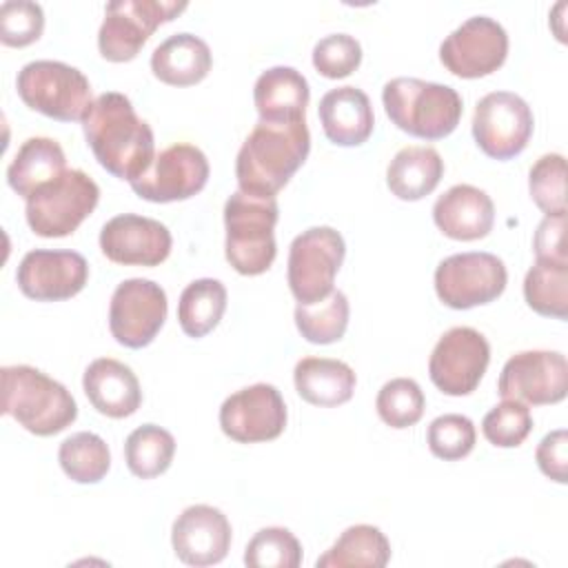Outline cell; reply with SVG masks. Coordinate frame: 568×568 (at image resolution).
<instances>
[{"instance_id":"1","label":"cell","mask_w":568,"mask_h":568,"mask_svg":"<svg viewBox=\"0 0 568 568\" xmlns=\"http://www.w3.org/2000/svg\"><path fill=\"white\" fill-rule=\"evenodd\" d=\"M82 129L100 166L129 184L135 182L155 158L153 131L135 113L124 93L106 91L98 95L82 118Z\"/></svg>"},{"instance_id":"2","label":"cell","mask_w":568,"mask_h":568,"mask_svg":"<svg viewBox=\"0 0 568 568\" xmlns=\"http://www.w3.org/2000/svg\"><path fill=\"white\" fill-rule=\"evenodd\" d=\"M311 135L306 120L264 122L260 120L237 151L235 178L244 193L271 195L288 184L306 162Z\"/></svg>"},{"instance_id":"3","label":"cell","mask_w":568,"mask_h":568,"mask_svg":"<svg viewBox=\"0 0 568 568\" xmlns=\"http://www.w3.org/2000/svg\"><path fill=\"white\" fill-rule=\"evenodd\" d=\"M2 413L13 417L24 430L51 437L71 426L78 417L73 395L42 371L13 364L2 366Z\"/></svg>"},{"instance_id":"4","label":"cell","mask_w":568,"mask_h":568,"mask_svg":"<svg viewBox=\"0 0 568 568\" xmlns=\"http://www.w3.org/2000/svg\"><path fill=\"white\" fill-rule=\"evenodd\" d=\"M384 111L404 133L422 140L450 135L462 118V95L439 82L393 78L382 89Z\"/></svg>"},{"instance_id":"5","label":"cell","mask_w":568,"mask_h":568,"mask_svg":"<svg viewBox=\"0 0 568 568\" xmlns=\"http://www.w3.org/2000/svg\"><path fill=\"white\" fill-rule=\"evenodd\" d=\"M277 200L271 195H253L237 189L226 200L224 253L240 275H262L271 268L277 253Z\"/></svg>"},{"instance_id":"6","label":"cell","mask_w":568,"mask_h":568,"mask_svg":"<svg viewBox=\"0 0 568 568\" xmlns=\"http://www.w3.org/2000/svg\"><path fill=\"white\" fill-rule=\"evenodd\" d=\"M16 89L20 100L58 122L82 120L91 106V84L87 75L58 60H33L18 71Z\"/></svg>"},{"instance_id":"7","label":"cell","mask_w":568,"mask_h":568,"mask_svg":"<svg viewBox=\"0 0 568 568\" xmlns=\"http://www.w3.org/2000/svg\"><path fill=\"white\" fill-rule=\"evenodd\" d=\"M100 189L80 169H67L58 180L27 197V224L40 237L71 235L98 206Z\"/></svg>"},{"instance_id":"8","label":"cell","mask_w":568,"mask_h":568,"mask_svg":"<svg viewBox=\"0 0 568 568\" xmlns=\"http://www.w3.org/2000/svg\"><path fill=\"white\" fill-rule=\"evenodd\" d=\"M344 255V237L333 226H311L291 242L286 280L297 304L320 302L333 291Z\"/></svg>"},{"instance_id":"9","label":"cell","mask_w":568,"mask_h":568,"mask_svg":"<svg viewBox=\"0 0 568 568\" xmlns=\"http://www.w3.org/2000/svg\"><path fill=\"white\" fill-rule=\"evenodd\" d=\"M186 9L175 0H115L104 9L98 31L100 55L109 62L133 60L151 33Z\"/></svg>"},{"instance_id":"10","label":"cell","mask_w":568,"mask_h":568,"mask_svg":"<svg viewBox=\"0 0 568 568\" xmlns=\"http://www.w3.org/2000/svg\"><path fill=\"white\" fill-rule=\"evenodd\" d=\"M508 282L504 262L486 251L455 253L435 268V293L442 304L466 311L497 300Z\"/></svg>"},{"instance_id":"11","label":"cell","mask_w":568,"mask_h":568,"mask_svg":"<svg viewBox=\"0 0 568 568\" xmlns=\"http://www.w3.org/2000/svg\"><path fill=\"white\" fill-rule=\"evenodd\" d=\"M532 111L524 98L513 91L486 93L473 115V138L493 160L519 155L532 135Z\"/></svg>"},{"instance_id":"12","label":"cell","mask_w":568,"mask_h":568,"mask_svg":"<svg viewBox=\"0 0 568 568\" xmlns=\"http://www.w3.org/2000/svg\"><path fill=\"white\" fill-rule=\"evenodd\" d=\"M169 311L166 293L160 284L131 277L115 286L109 304V331L126 348L149 346L164 326Z\"/></svg>"},{"instance_id":"13","label":"cell","mask_w":568,"mask_h":568,"mask_svg":"<svg viewBox=\"0 0 568 568\" xmlns=\"http://www.w3.org/2000/svg\"><path fill=\"white\" fill-rule=\"evenodd\" d=\"M488 362V339L470 326H453L437 339L428 359V375L444 395L462 397L479 386Z\"/></svg>"},{"instance_id":"14","label":"cell","mask_w":568,"mask_h":568,"mask_svg":"<svg viewBox=\"0 0 568 568\" xmlns=\"http://www.w3.org/2000/svg\"><path fill=\"white\" fill-rule=\"evenodd\" d=\"M497 390L526 406L557 404L568 393V364L559 351H521L508 357Z\"/></svg>"},{"instance_id":"15","label":"cell","mask_w":568,"mask_h":568,"mask_svg":"<svg viewBox=\"0 0 568 568\" xmlns=\"http://www.w3.org/2000/svg\"><path fill=\"white\" fill-rule=\"evenodd\" d=\"M506 55L508 33L488 16L468 18L439 47L442 64L466 80L490 75L506 62Z\"/></svg>"},{"instance_id":"16","label":"cell","mask_w":568,"mask_h":568,"mask_svg":"<svg viewBox=\"0 0 568 568\" xmlns=\"http://www.w3.org/2000/svg\"><path fill=\"white\" fill-rule=\"evenodd\" d=\"M209 171L206 155L197 146L180 142L160 151L151 166L131 182V189L146 202H180L193 197L206 186Z\"/></svg>"},{"instance_id":"17","label":"cell","mask_w":568,"mask_h":568,"mask_svg":"<svg viewBox=\"0 0 568 568\" xmlns=\"http://www.w3.org/2000/svg\"><path fill=\"white\" fill-rule=\"evenodd\" d=\"M286 404L273 384H253L229 395L220 406V428L240 444L277 439L286 428Z\"/></svg>"},{"instance_id":"18","label":"cell","mask_w":568,"mask_h":568,"mask_svg":"<svg viewBox=\"0 0 568 568\" xmlns=\"http://www.w3.org/2000/svg\"><path fill=\"white\" fill-rule=\"evenodd\" d=\"M89 280V264L75 251H29L16 271L18 288L36 302H60L78 295Z\"/></svg>"},{"instance_id":"19","label":"cell","mask_w":568,"mask_h":568,"mask_svg":"<svg viewBox=\"0 0 568 568\" xmlns=\"http://www.w3.org/2000/svg\"><path fill=\"white\" fill-rule=\"evenodd\" d=\"M171 244L162 222L135 213L115 215L100 231L102 253L122 266H158L169 257Z\"/></svg>"},{"instance_id":"20","label":"cell","mask_w":568,"mask_h":568,"mask_svg":"<svg viewBox=\"0 0 568 568\" xmlns=\"http://www.w3.org/2000/svg\"><path fill=\"white\" fill-rule=\"evenodd\" d=\"M171 544L180 561L189 566H213L231 548V524L220 508L195 504L184 508L173 521Z\"/></svg>"},{"instance_id":"21","label":"cell","mask_w":568,"mask_h":568,"mask_svg":"<svg viewBox=\"0 0 568 568\" xmlns=\"http://www.w3.org/2000/svg\"><path fill=\"white\" fill-rule=\"evenodd\" d=\"M437 229L459 242L481 240L495 224V204L490 195L473 184H455L433 204Z\"/></svg>"},{"instance_id":"22","label":"cell","mask_w":568,"mask_h":568,"mask_svg":"<svg viewBox=\"0 0 568 568\" xmlns=\"http://www.w3.org/2000/svg\"><path fill=\"white\" fill-rule=\"evenodd\" d=\"M82 388L91 406L113 419L133 415L142 404V388L135 373L113 357L93 359L84 371Z\"/></svg>"},{"instance_id":"23","label":"cell","mask_w":568,"mask_h":568,"mask_svg":"<svg viewBox=\"0 0 568 568\" xmlns=\"http://www.w3.org/2000/svg\"><path fill=\"white\" fill-rule=\"evenodd\" d=\"M317 115L324 135L337 146L364 144L375 126L368 95L357 87H337L322 95Z\"/></svg>"},{"instance_id":"24","label":"cell","mask_w":568,"mask_h":568,"mask_svg":"<svg viewBox=\"0 0 568 568\" xmlns=\"http://www.w3.org/2000/svg\"><path fill=\"white\" fill-rule=\"evenodd\" d=\"M311 89L306 78L293 67H271L255 80L253 102L264 122L306 120Z\"/></svg>"},{"instance_id":"25","label":"cell","mask_w":568,"mask_h":568,"mask_svg":"<svg viewBox=\"0 0 568 568\" xmlns=\"http://www.w3.org/2000/svg\"><path fill=\"white\" fill-rule=\"evenodd\" d=\"M213 64L209 44L193 33H175L160 42L151 53L153 75L171 87L202 82Z\"/></svg>"},{"instance_id":"26","label":"cell","mask_w":568,"mask_h":568,"mask_svg":"<svg viewBox=\"0 0 568 568\" xmlns=\"http://www.w3.org/2000/svg\"><path fill=\"white\" fill-rule=\"evenodd\" d=\"M293 382L297 395L313 406H342L353 397L355 390V371L331 357H304L295 364Z\"/></svg>"},{"instance_id":"27","label":"cell","mask_w":568,"mask_h":568,"mask_svg":"<svg viewBox=\"0 0 568 568\" xmlns=\"http://www.w3.org/2000/svg\"><path fill=\"white\" fill-rule=\"evenodd\" d=\"M64 171L67 158L53 138H29L7 166V182L27 200L40 186L58 180Z\"/></svg>"},{"instance_id":"28","label":"cell","mask_w":568,"mask_h":568,"mask_svg":"<svg viewBox=\"0 0 568 568\" xmlns=\"http://www.w3.org/2000/svg\"><path fill=\"white\" fill-rule=\"evenodd\" d=\"M444 175V160L433 146H404L386 169L390 193L404 202H415L435 191Z\"/></svg>"},{"instance_id":"29","label":"cell","mask_w":568,"mask_h":568,"mask_svg":"<svg viewBox=\"0 0 568 568\" xmlns=\"http://www.w3.org/2000/svg\"><path fill=\"white\" fill-rule=\"evenodd\" d=\"M390 559V544L386 535L371 524L348 526L337 541L317 557V568H346V566H366L384 568Z\"/></svg>"},{"instance_id":"30","label":"cell","mask_w":568,"mask_h":568,"mask_svg":"<svg viewBox=\"0 0 568 568\" xmlns=\"http://www.w3.org/2000/svg\"><path fill=\"white\" fill-rule=\"evenodd\" d=\"M226 311V286L213 277L186 284L178 302V322L184 335L200 339L211 333Z\"/></svg>"},{"instance_id":"31","label":"cell","mask_w":568,"mask_h":568,"mask_svg":"<svg viewBox=\"0 0 568 568\" xmlns=\"http://www.w3.org/2000/svg\"><path fill=\"white\" fill-rule=\"evenodd\" d=\"M526 304L555 320H566L568 315V262L535 260L524 277Z\"/></svg>"},{"instance_id":"32","label":"cell","mask_w":568,"mask_h":568,"mask_svg":"<svg viewBox=\"0 0 568 568\" xmlns=\"http://www.w3.org/2000/svg\"><path fill=\"white\" fill-rule=\"evenodd\" d=\"M175 455L173 435L158 424L138 426L124 442L129 470L140 479H153L169 470Z\"/></svg>"},{"instance_id":"33","label":"cell","mask_w":568,"mask_h":568,"mask_svg":"<svg viewBox=\"0 0 568 568\" xmlns=\"http://www.w3.org/2000/svg\"><path fill=\"white\" fill-rule=\"evenodd\" d=\"M348 300L342 291H331L324 300L295 306V326L311 344H333L344 337L348 326Z\"/></svg>"},{"instance_id":"34","label":"cell","mask_w":568,"mask_h":568,"mask_svg":"<svg viewBox=\"0 0 568 568\" xmlns=\"http://www.w3.org/2000/svg\"><path fill=\"white\" fill-rule=\"evenodd\" d=\"M58 462L69 479L78 484H98L111 468V453L100 435L82 430L60 444Z\"/></svg>"},{"instance_id":"35","label":"cell","mask_w":568,"mask_h":568,"mask_svg":"<svg viewBox=\"0 0 568 568\" xmlns=\"http://www.w3.org/2000/svg\"><path fill=\"white\" fill-rule=\"evenodd\" d=\"M379 419L390 428H408L424 415L426 399L419 384L410 377H395L386 382L375 399Z\"/></svg>"},{"instance_id":"36","label":"cell","mask_w":568,"mask_h":568,"mask_svg":"<svg viewBox=\"0 0 568 568\" xmlns=\"http://www.w3.org/2000/svg\"><path fill=\"white\" fill-rule=\"evenodd\" d=\"M244 564L251 568H297L302 564V546L288 528L268 526L246 544Z\"/></svg>"},{"instance_id":"37","label":"cell","mask_w":568,"mask_h":568,"mask_svg":"<svg viewBox=\"0 0 568 568\" xmlns=\"http://www.w3.org/2000/svg\"><path fill=\"white\" fill-rule=\"evenodd\" d=\"M528 189L546 215H566V158L561 153L541 155L528 173Z\"/></svg>"},{"instance_id":"38","label":"cell","mask_w":568,"mask_h":568,"mask_svg":"<svg viewBox=\"0 0 568 568\" xmlns=\"http://www.w3.org/2000/svg\"><path fill=\"white\" fill-rule=\"evenodd\" d=\"M532 430L530 408L517 399H504L493 406L481 422L484 437L497 448H517Z\"/></svg>"},{"instance_id":"39","label":"cell","mask_w":568,"mask_h":568,"mask_svg":"<svg viewBox=\"0 0 568 568\" xmlns=\"http://www.w3.org/2000/svg\"><path fill=\"white\" fill-rule=\"evenodd\" d=\"M475 424L459 413H446L430 422L426 442L435 457L444 462L464 459L475 448Z\"/></svg>"},{"instance_id":"40","label":"cell","mask_w":568,"mask_h":568,"mask_svg":"<svg viewBox=\"0 0 568 568\" xmlns=\"http://www.w3.org/2000/svg\"><path fill=\"white\" fill-rule=\"evenodd\" d=\"M362 62V44L348 33H328L313 47V67L328 80L351 75Z\"/></svg>"},{"instance_id":"41","label":"cell","mask_w":568,"mask_h":568,"mask_svg":"<svg viewBox=\"0 0 568 568\" xmlns=\"http://www.w3.org/2000/svg\"><path fill=\"white\" fill-rule=\"evenodd\" d=\"M44 13L38 2L7 0L0 7V42L4 47H27L42 36Z\"/></svg>"},{"instance_id":"42","label":"cell","mask_w":568,"mask_h":568,"mask_svg":"<svg viewBox=\"0 0 568 568\" xmlns=\"http://www.w3.org/2000/svg\"><path fill=\"white\" fill-rule=\"evenodd\" d=\"M535 459L539 470L548 479L557 484H566L568 481V433L564 428L548 433L539 442L535 450Z\"/></svg>"},{"instance_id":"43","label":"cell","mask_w":568,"mask_h":568,"mask_svg":"<svg viewBox=\"0 0 568 568\" xmlns=\"http://www.w3.org/2000/svg\"><path fill=\"white\" fill-rule=\"evenodd\" d=\"M537 260L568 262L566 255V215H546L532 237Z\"/></svg>"}]
</instances>
